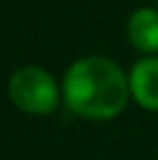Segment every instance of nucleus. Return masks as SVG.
<instances>
[{"mask_svg":"<svg viewBox=\"0 0 158 160\" xmlns=\"http://www.w3.org/2000/svg\"><path fill=\"white\" fill-rule=\"evenodd\" d=\"M7 93H9V100L21 112L35 114V116L54 114L63 95L54 74L40 65H23L16 72H12Z\"/></svg>","mask_w":158,"mask_h":160,"instance_id":"nucleus-2","label":"nucleus"},{"mask_svg":"<svg viewBox=\"0 0 158 160\" xmlns=\"http://www.w3.org/2000/svg\"><path fill=\"white\" fill-rule=\"evenodd\" d=\"M63 102L89 121H110L126 109L130 98L128 74L105 56L74 60L63 77Z\"/></svg>","mask_w":158,"mask_h":160,"instance_id":"nucleus-1","label":"nucleus"},{"mask_svg":"<svg viewBox=\"0 0 158 160\" xmlns=\"http://www.w3.org/2000/svg\"><path fill=\"white\" fill-rule=\"evenodd\" d=\"M128 40L137 51L154 56L158 53V9L140 7L128 16Z\"/></svg>","mask_w":158,"mask_h":160,"instance_id":"nucleus-4","label":"nucleus"},{"mask_svg":"<svg viewBox=\"0 0 158 160\" xmlns=\"http://www.w3.org/2000/svg\"><path fill=\"white\" fill-rule=\"evenodd\" d=\"M130 98L146 112H158V56H144L128 74Z\"/></svg>","mask_w":158,"mask_h":160,"instance_id":"nucleus-3","label":"nucleus"}]
</instances>
